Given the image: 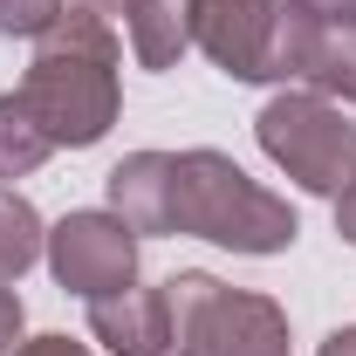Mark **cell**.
<instances>
[{
	"mask_svg": "<svg viewBox=\"0 0 356 356\" xmlns=\"http://www.w3.org/2000/svg\"><path fill=\"white\" fill-rule=\"evenodd\" d=\"M21 103L35 110L55 151H89L103 144L117 110H124V83H117V35L103 14L89 7H62L55 28L35 42V62L21 76Z\"/></svg>",
	"mask_w": 356,
	"mask_h": 356,
	"instance_id": "6da1fadb",
	"label": "cell"
},
{
	"mask_svg": "<svg viewBox=\"0 0 356 356\" xmlns=\"http://www.w3.org/2000/svg\"><path fill=\"white\" fill-rule=\"evenodd\" d=\"M172 233L213 240V247L247 254V261H267V254H288L295 247L302 220H295V206L281 192H267L261 178H247L226 151L199 144V151H178Z\"/></svg>",
	"mask_w": 356,
	"mask_h": 356,
	"instance_id": "7a4b0ae2",
	"label": "cell"
},
{
	"mask_svg": "<svg viewBox=\"0 0 356 356\" xmlns=\"http://www.w3.org/2000/svg\"><path fill=\"white\" fill-rule=\"evenodd\" d=\"M172 350L178 356H288V309L254 288H226L213 274H172Z\"/></svg>",
	"mask_w": 356,
	"mask_h": 356,
	"instance_id": "3957f363",
	"label": "cell"
},
{
	"mask_svg": "<svg viewBox=\"0 0 356 356\" xmlns=\"http://www.w3.org/2000/svg\"><path fill=\"white\" fill-rule=\"evenodd\" d=\"M254 137H261L267 165L288 172L315 199H336L356 178V124L343 117V103L315 89H274L267 110L254 117Z\"/></svg>",
	"mask_w": 356,
	"mask_h": 356,
	"instance_id": "277c9868",
	"label": "cell"
},
{
	"mask_svg": "<svg viewBox=\"0 0 356 356\" xmlns=\"http://www.w3.org/2000/svg\"><path fill=\"white\" fill-rule=\"evenodd\" d=\"M48 274L83 295V302H103V295H124L137 288V233L110 206L103 213H69V220L48 226Z\"/></svg>",
	"mask_w": 356,
	"mask_h": 356,
	"instance_id": "5b68a950",
	"label": "cell"
},
{
	"mask_svg": "<svg viewBox=\"0 0 356 356\" xmlns=\"http://www.w3.org/2000/svg\"><path fill=\"white\" fill-rule=\"evenodd\" d=\"M274 21L281 0H185L192 48L233 83H274Z\"/></svg>",
	"mask_w": 356,
	"mask_h": 356,
	"instance_id": "8992f818",
	"label": "cell"
},
{
	"mask_svg": "<svg viewBox=\"0 0 356 356\" xmlns=\"http://www.w3.org/2000/svg\"><path fill=\"white\" fill-rule=\"evenodd\" d=\"M110 213L131 226L137 240L172 233V192H178V151H131L124 165H110Z\"/></svg>",
	"mask_w": 356,
	"mask_h": 356,
	"instance_id": "52a82bcc",
	"label": "cell"
},
{
	"mask_svg": "<svg viewBox=\"0 0 356 356\" xmlns=\"http://www.w3.org/2000/svg\"><path fill=\"white\" fill-rule=\"evenodd\" d=\"M89 336L110 356H165L172 350V302L165 288H124L89 302Z\"/></svg>",
	"mask_w": 356,
	"mask_h": 356,
	"instance_id": "ba28073f",
	"label": "cell"
},
{
	"mask_svg": "<svg viewBox=\"0 0 356 356\" xmlns=\"http://www.w3.org/2000/svg\"><path fill=\"white\" fill-rule=\"evenodd\" d=\"M302 83L329 103H356V14L315 7L309 48H302Z\"/></svg>",
	"mask_w": 356,
	"mask_h": 356,
	"instance_id": "9c48e42d",
	"label": "cell"
},
{
	"mask_svg": "<svg viewBox=\"0 0 356 356\" xmlns=\"http://www.w3.org/2000/svg\"><path fill=\"white\" fill-rule=\"evenodd\" d=\"M185 48H192V35H185V0H144V7L131 14L137 69H178Z\"/></svg>",
	"mask_w": 356,
	"mask_h": 356,
	"instance_id": "30bf717a",
	"label": "cell"
},
{
	"mask_svg": "<svg viewBox=\"0 0 356 356\" xmlns=\"http://www.w3.org/2000/svg\"><path fill=\"white\" fill-rule=\"evenodd\" d=\"M48 254V226L42 213L14 192V185H0V281H21L28 267Z\"/></svg>",
	"mask_w": 356,
	"mask_h": 356,
	"instance_id": "8fae6325",
	"label": "cell"
},
{
	"mask_svg": "<svg viewBox=\"0 0 356 356\" xmlns=\"http://www.w3.org/2000/svg\"><path fill=\"white\" fill-rule=\"evenodd\" d=\"M48 151H55V144H48V131L35 124V110L21 103V89H7V96H0V185H7V178H28Z\"/></svg>",
	"mask_w": 356,
	"mask_h": 356,
	"instance_id": "7c38bea8",
	"label": "cell"
},
{
	"mask_svg": "<svg viewBox=\"0 0 356 356\" xmlns=\"http://www.w3.org/2000/svg\"><path fill=\"white\" fill-rule=\"evenodd\" d=\"M69 0H0V35H21V42H42L48 28H55V14H62Z\"/></svg>",
	"mask_w": 356,
	"mask_h": 356,
	"instance_id": "4fadbf2b",
	"label": "cell"
},
{
	"mask_svg": "<svg viewBox=\"0 0 356 356\" xmlns=\"http://www.w3.org/2000/svg\"><path fill=\"white\" fill-rule=\"evenodd\" d=\"M21 322H28V315H21V295L0 281V356H14V350H21Z\"/></svg>",
	"mask_w": 356,
	"mask_h": 356,
	"instance_id": "5bb4252c",
	"label": "cell"
},
{
	"mask_svg": "<svg viewBox=\"0 0 356 356\" xmlns=\"http://www.w3.org/2000/svg\"><path fill=\"white\" fill-rule=\"evenodd\" d=\"M14 356H89V350L76 343V336H28Z\"/></svg>",
	"mask_w": 356,
	"mask_h": 356,
	"instance_id": "9a60e30c",
	"label": "cell"
},
{
	"mask_svg": "<svg viewBox=\"0 0 356 356\" xmlns=\"http://www.w3.org/2000/svg\"><path fill=\"white\" fill-rule=\"evenodd\" d=\"M336 233H343V240L356 247V178L343 185V192H336Z\"/></svg>",
	"mask_w": 356,
	"mask_h": 356,
	"instance_id": "2e32d148",
	"label": "cell"
},
{
	"mask_svg": "<svg viewBox=\"0 0 356 356\" xmlns=\"http://www.w3.org/2000/svg\"><path fill=\"white\" fill-rule=\"evenodd\" d=\"M315 356H356V322H343V329H329V343Z\"/></svg>",
	"mask_w": 356,
	"mask_h": 356,
	"instance_id": "e0dca14e",
	"label": "cell"
},
{
	"mask_svg": "<svg viewBox=\"0 0 356 356\" xmlns=\"http://www.w3.org/2000/svg\"><path fill=\"white\" fill-rule=\"evenodd\" d=\"M76 7H89V14H103V21H117V14L131 21V14L144 7V0H76Z\"/></svg>",
	"mask_w": 356,
	"mask_h": 356,
	"instance_id": "ac0fdd59",
	"label": "cell"
},
{
	"mask_svg": "<svg viewBox=\"0 0 356 356\" xmlns=\"http://www.w3.org/2000/svg\"><path fill=\"white\" fill-rule=\"evenodd\" d=\"M315 7H336V14H350V0H315Z\"/></svg>",
	"mask_w": 356,
	"mask_h": 356,
	"instance_id": "d6986e66",
	"label": "cell"
},
{
	"mask_svg": "<svg viewBox=\"0 0 356 356\" xmlns=\"http://www.w3.org/2000/svg\"><path fill=\"white\" fill-rule=\"evenodd\" d=\"M350 14H356V0H350Z\"/></svg>",
	"mask_w": 356,
	"mask_h": 356,
	"instance_id": "ffe728a7",
	"label": "cell"
}]
</instances>
